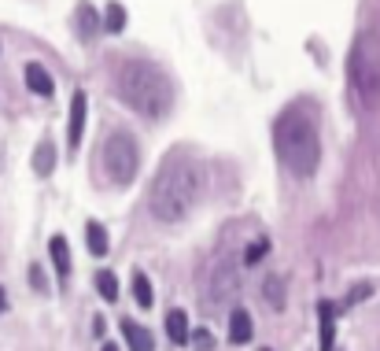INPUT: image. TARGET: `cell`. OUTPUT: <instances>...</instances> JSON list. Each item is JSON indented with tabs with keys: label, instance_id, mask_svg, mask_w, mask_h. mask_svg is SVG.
Listing matches in <instances>:
<instances>
[{
	"label": "cell",
	"instance_id": "cell-20",
	"mask_svg": "<svg viewBox=\"0 0 380 351\" xmlns=\"http://www.w3.org/2000/svg\"><path fill=\"white\" fill-rule=\"evenodd\" d=\"M262 289H266V303H270L273 311L285 307V281H280V278H266V285H262Z\"/></svg>",
	"mask_w": 380,
	"mask_h": 351
},
{
	"label": "cell",
	"instance_id": "cell-4",
	"mask_svg": "<svg viewBox=\"0 0 380 351\" xmlns=\"http://www.w3.org/2000/svg\"><path fill=\"white\" fill-rule=\"evenodd\" d=\"M347 71H351L358 97L366 104H380V34L376 30H366V34L355 37Z\"/></svg>",
	"mask_w": 380,
	"mask_h": 351
},
{
	"label": "cell",
	"instance_id": "cell-1",
	"mask_svg": "<svg viewBox=\"0 0 380 351\" xmlns=\"http://www.w3.org/2000/svg\"><path fill=\"white\" fill-rule=\"evenodd\" d=\"M114 93L119 100L137 111L141 119L148 122H159L170 115L174 107V82L170 74L155 67L152 59H141V56H122L119 67H114Z\"/></svg>",
	"mask_w": 380,
	"mask_h": 351
},
{
	"label": "cell",
	"instance_id": "cell-19",
	"mask_svg": "<svg viewBox=\"0 0 380 351\" xmlns=\"http://www.w3.org/2000/svg\"><path fill=\"white\" fill-rule=\"evenodd\" d=\"M133 299L141 303V307H152V281H148V274H141V270H137V274H133Z\"/></svg>",
	"mask_w": 380,
	"mask_h": 351
},
{
	"label": "cell",
	"instance_id": "cell-18",
	"mask_svg": "<svg viewBox=\"0 0 380 351\" xmlns=\"http://www.w3.org/2000/svg\"><path fill=\"white\" fill-rule=\"evenodd\" d=\"M96 292H100L107 303H114V299H119V281H114V274H111V270H100V274H96Z\"/></svg>",
	"mask_w": 380,
	"mask_h": 351
},
{
	"label": "cell",
	"instance_id": "cell-7",
	"mask_svg": "<svg viewBox=\"0 0 380 351\" xmlns=\"http://www.w3.org/2000/svg\"><path fill=\"white\" fill-rule=\"evenodd\" d=\"M85 107H89L85 93H74V97H71V122H67V141H71V148L81 145V130H85Z\"/></svg>",
	"mask_w": 380,
	"mask_h": 351
},
{
	"label": "cell",
	"instance_id": "cell-14",
	"mask_svg": "<svg viewBox=\"0 0 380 351\" xmlns=\"http://www.w3.org/2000/svg\"><path fill=\"white\" fill-rule=\"evenodd\" d=\"M318 314H321V351H333V337H336V311H333V303H321Z\"/></svg>",
	"mask_w": 380,
	"mask_h": 351
},
{
	"label": "cell",
	"instance_id": "cell-10",
	"mask_svg": "<svg viewBox=\"0 0 380 351\" xmlns=\"http://www.w3.org/2000/svg\"><path fill=\"white\" fill-rule=\"evenodd\" d=\"M122 333H126V344H129V351H152V347H155L152 333H148L144 326H137L133 318H126V322H122Z\"/></svg>",
	"mask_w": 380,
	"mask_h": 351
},
{
	"label": "cell",
	"instance_id": "cell-3",
	"mask_svg": "<svg viewBox=\"0 0 380 351\" xmlns=\"http://www.w3.org/2000/svg\"><path fill=\"white\" fill-rule=\"evenodd\" d=\"M273 145L277 155L295 178H310L321 163V137L318 126H314L303 111H285L273 126Z\"/></svg>",
	"mask_w": 380,
	"mask_h": 351
},
{
	"label": "cell",
	"instance_id": "cell-26",
	"mask_svg": "<svg viewBox=\"0 0 380 351\" xmlns=\"http://www.w3.org/2000/svg\"><path fill=\"white\" fill-rule=\"evenodd\" d=\"M104 351H119V347H114V344H104Z\"/></svg>",
	"mask_w": 380,
	"mask_h": 351
},
{
	"label": "cell",
	"instance_id": "cell-25",
	"mask_svg": "<svg viewBox=\"0 0 380 351\" xmlns=\"http://www.w3.org/2000/svg\"><path fill=\"white\" fill-rule=\"evenodd\" d=\"M0 311H4V289H0Z\"/></svg>",
	"mask_w": 380,
	"mask_h": 351
},
{
	"label": "cell",
	"instance_id": "cell-22",
	"mask_svg": "<svg viewBox=\"0 0 380 351\" xmlns=\"http://www.w3.org/2000/svg\"><path fill=\"white\" fill-rule=\"evenodd\" d=\"M369 289H373V285H358V289H351V292H347V307H351V303H362V299H366L369 296Z\"/></svg>",
	"mask_w": 380,
	"mask_h": 351
},
{
	"label": "cell",
	"instance_id": "cell-24",
	"mask_svg": "<svg viewBox=\"0 0 380 351\" xmlns=\"http://www.w3.org/2000/svg\"><path fill=\"white\" fill-rule=\"evenodd\" d=\"M30 281H34V289H44V274H41V270L34 266V270H30Z\"/></svg>",
	"mask_w": 380,
	"mask_h": 351
},
{
	"label": "cell",
	"instance_id": "cell-21",
	"mask_svg": "<svg viewBox=\"0 0 380 351\" xmlns=\"http://www.w3.org/2000/svg\"><path fill=\"white\" fill-rule=\"evenodd\" d=\"M266 251H270V244H266V241H255L251 248L244 251V263H247V266H255V263H259V259H262V255H266Z\"/></svg>",
	"mask_w": 380,
	"mask_h": 351
},
{
	"label": "cell",
	"instance_id": "cell-12",
	"mask_svg": "<svg viewBox=\"0 0 380 351\" xmlns=\"http://www.w3.org/2000/svg\"><path fill=\"white\" fill-rule=\"evenodd\" d=\"M229 340H233V344H247V340H251V314H247V311H233V314H229Z\"/></svg>",
	"mask_w": 380,
	"mask_h": 351
},
{
	"label": "cell",
	"instance_id": "cell-9",
	"mask_svg": "<svg viewBox=\"0 0 380 351\" xmlns=\"http://www.w3.org/2000/svg\"><path fill=\"white\" fill-rule=\"evenodd\" d=\"M48 251H52V266H56V274L67 281L71 278V248H67V237L56 233L52 241H48Z\"/></svg>",
	"mask_w": 380,
	"mask_h": 351
},
{
	"label": "cell",
	"instance_id": "cell-11",
	"mask_svg": "<svg viewBox=\"0 0 380 351\" xmlns=\"http://www.w3.org/2000/svg\"><path fill=\"white\" fill-rule=\"evenodd\" d=\"M96 34H100V23H96V8L81 0V8H78V37H81V41H93Z\"/></svg>",
	"mask_w": 380,
	"mask_h": 351
},
{
	"label": "cell",
	"instance_id": "cell-15",
	"mask_svg": "<svg viewBox=\"0 0 380 351\" xmlns=\"http://www.w3.org/2000/svg\"><path fill=\"white\" fill-rule=\"evenodd\" d=\"M167 333H170L174 344H189V318H185V311H170L167 314Z\"/></svg>",
	"mask_w": 380,
	"mask_h": 351
},
{
	"label": "cell",
	"instance_id": "cell-13",
	"mask_svg": "<svg viewBox=\"0 0 380 351\" xmlns=\"http://www.w3.org/2000/svg\"><path fill=\"white\" fill-rule=\"evenodd\" d=\"M34 170H37V178H48V174L56 170V148H52V141H41L37 152H34Z\"/></svg>",
	"mask_w": 380,
	"mask_h": 351
},
{
	"label": "cell",
	"instance_id": "cell-16",
	"mask_svg": "<svg viewBox=\"0 0 380 351\" xmlns=\"http://www.w3.org/2000/svg\"><path fill=\"white\" fill-rule=\"evenodd\" d=\"M85 237H89V251L96 255V259H104V255H107V230L100 226V222H89Z\"/></svg>",
	"mask_w": 380,
	"mask_h": 351
},
{
	"label": "cell",
	"instance_id": "cell-8",
	"mask_svg": "<svg viewBox=\"0 0 380 351\" xmlns=\"http://www.w3.org/2000/svg\"><path fill=\"white\" fill-rule=\"evenodd\" d=\"M26 85L37 93V97H52L56 93V82H52V74H48L41 63H26Z\"/></svg>",
	"mask_w": 380,
	"mask_h": 351
},
{
	"label": "cell",
	"instance_id": "cell-5",
	"mask_svg": "<svg viewBox=\"0 0 380 351\" xmlns=\"http://www.w3.org/2000/svg\"><path fill=\"white\" fill-rule=\"evenodd\" d=\"M104 167H107V178L126 189L133 185L137 170H141V148H137V137L129 130H111L104 141Z\"/></svg>",
	"mask_w": 380,
	"mask_h": 351
},
{
	"label": "cell",
	"instance_id": "cell-6",
	"mask_svg": "<svg viewBox=\"0 0 380 351\" xmlns=\"http://www.w3.org/2000/svg\"><path fill=\"white\" fill-rule=\"evenodd\" d=\"M207 307L210 311H218L222 303H225V296H237V266L233 263H218L210 270V289H207Z\"/></svg>",
	"mask_w": 380,
	"mask_h": 351
},
{
	"label": "cell",
	"instance_id": "cell-2",
	"mask_svg": "<svg viewBox=\"0 0 380 351\" xmlns=\"http://www.w3.org/2000/svg\"><path fill=\"white\" fill-rule=\"evenodd\" d=\"M207 189V174L196 163L192 155H170L167 163L159 167L152 193H148V207H152V218L159 222H181L192 215V207L200 203Z\"/></svg>",
	"mask_w": 380,
	"mask_h": 351
},
{
	"label": "cell",
	"instance_id": "cell-17",
	"mask_svg": "<svg viewBox=\"0 0 380 351\" xmlns=\"http://www.w3.org/2000/svg\"><path fill=\"white\" fill-rule=\"evenodd\" d=\"M104 30H107V34H122V30H126V8L119 4V0H111V4H107Z\"/></svg>",
	"mask_w": 380,
	"mask_h": 351
},
{
	"label": "cell",
	"instance_id": "cell-28",
	"mask_svg": "<svg viewBox=\"0 0 380 351\" xmlns=\"http://www.w3.org/2000/svg\"><path fill=\"white\" fill-rule=\"evenodd\" d=\"M266 351H270V347H266Z\"/></svg>",
	"mask_w": 380,
	"mask_h": 351
},
{
	"label": "cell",
	"instance_id": "cell-23",
	"mask_svg": "<svg viewBox=\"0 0 380 351\" xmlns=\"http://www.w3.org/2000/svg\"><path fill=\"white\" fill-rule=\"evenodd\" d=\"M192 344H196V347H210L214 340H210V333H196V337H192Z\"/></svg>",
	"mask_w": 380,
	"mask_h": 351
},
{
	"label": "cell",
	"instance_id": "cell-27",
	"mask_svg": "<svg viewBox=\"0 0 380 351\" xmlns=\"http://www.w3.org/2000/svg\"><path fill=\"white\" fill-rule=\"evenodd\" d=\"M0 167H4V152H0Z\"/></svg>",
	"mask_w": 380,
	"mask_h": 351
}]
</instances>
